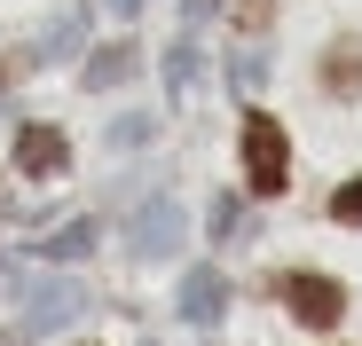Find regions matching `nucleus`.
Listing matches in <instances>:
<instances>
[{
  "mask_svg": "<svg viewBox=\"0 0 362 346\" xmlns=\"http://www.w3.org/2000/svg\"><path fill=\"white\" fill-rule=\"evenodd\" d=\"M134 71H142V47H134V40H110V47H95L87 64H79V87L103 95V87H127Z\"/></svg>",
  "mask_w": 362,
  "mask_h": 346,
  "instance_id": "obj_6",
  "label": "nucleus"
},
{
  "mask_svg": "<svg viewBox=\"0 0 362 346\" xmlns=\"http://www.w3.org/2000/svg\"><path fill=\"white\" fill-rule=\"evenodd\" d=\"M79 307H87V292H79V283H71V275H47L40 292H32V315H24V330H55V323H71Z\"/></svg>",
  "mask_w": 362,
  "mask_h": 346,
  "instance_id": "obj_7",
  "label": "nucleus"
},
{
  "mask_svg": "<svg viewBox=\"0 0 362 346\" xmlns=\"http://www.w3.org/2000/svg\"><path fill=\"white\" fill-rule=\"evenodd\" d=\"M323 87L331 95H362V40H339L323 55Z\"/></svg>",
  "mask_w": 362,
  "mask_h": 346,
  "instance_id": "obj_9",
  "label": "nucleus"
},
{
  "mask_svg": "<svg viewBox=\"0 0 362 346\" xmlns=\"http://www.w3.org/2000/svg\"><path fill=\"white\" fill-rule=\"evenodd\" d=\"M87 40V8H64V16H55L47 32H40V47H32V64H64V55Z\"/></svg>",
  "mask_w": 362,
  "mask_h": 346,
  "instance_id": "obj_8",
  "label": "nucleus"
},
{
  "mask_svg": "<svg viewBox=\"0 0 362 346\" xmlns=\"http://www.w3.org/2000/svg\"><path fill=\"white\" fill-rule=\"evenodd\" d=\"M228 315V275L221 268H189V275H181V323H221Z\"/></svg>",
  "mask_w": 362,
  "mask_h": 346,
  "instance_id": "obj_5",
  "label": "nucleus"
},
{
  "mask_svg": "<svg viewBox=\"0 0 362 346\" xmlns=\"http://www.w3.org/2000/svg\"><path fill=\"white\" fill-rule=\"evenodd\" d=\"M40 252H47V260H87V252H95V220H64Z\"/></svg>",
  "mask_w": 362,
  "mask_h": 346,
  "instance_id": "obj_11",
  "label": "nucleus"
},
{
  "mask_svg": "<svg viewBox=\"0 0 362 346\" xmlns=\"http://www.w3.org/2000/svg\"><path fill=\"white\" fill-rule=\"evenodd\" d=\"M268 292L291 307V323H308V330H339V315H346V283L323 275V268H284Z\"/></svg>",
  "mask_w": 362,
  "mask_h": 346,
  "instance_id": "obj_2",
  "label": "nucleus"
},
{
  "mask_svg": "<svg viewBox=\"0 0 362 346\" xmlns=\"http://www.w3.org/2000/svg\"><path fill=\"white\" fill-rule=\"evenodd\" d=\"M228 79H236V87H260V79H268V55H260V47H245V55L228 64Z\"/></svg>",
  "mask_w": 362,
  "mask_h": 346,
  "instance_id": "obj_14",
  "label": "nucleus"
},
{
  "mask_svg": "<svg viewBox=\"0 0 362 346\" xmlns=\"http://www.w3.org/2000/svg\"><path fill=\"white\" fill-rule=\"evenodd\" d=\"M236 157H245V189H252V197H284V189H291V134L268 119V110H245V126H236Z\"/></svg>",
  "mask_w": 362,
  "mask_h": 346,
  "instance_id": "obj_1",
  "label": "nucleus"
},
{
  "mask_svg": "<svg viewBox=\"0 0 362 346\" xmlns=\"http://www.w3.org/2000/svg\"><path fill=\"white\" fill-rule=\"evenodd\" d=\"M268 16H276V0H236V24H245V32H260Z\"/></svg>",
  "mask_w": 362,
  "mask_h": 346,
  "instance_id": "obj_15",
  "label": "nucleus"
},
{
  "mask_svg": "<svg viewBox=\"0 0 362 346\" xmlns=\"http://www.w3.org/2000/svg\"><path fill=\"white\" fill-rule=\"evenodd\" d=\"M181 237H189V213H181L173 197H150V205L134 213V260H173Z\"/></svg>",
  "mask_w": 362,
  "mask_h": 346,
  "instance_id": "obj_3",
  "label": "nucleus"
},
{
  "mask_svg": "<svg viewBox=\"0 0 362 346\" xmlns=\"http://www.w3.org/2000/svg\"><path fill=\"white\" fill-rule=\"evenodd\" d=\"M236 228H245V197H213V237L236 244Z\"/></svg>",
  "mask_w": 362,
  "mask_h": 346,
  "instance_id": "obj_13",
  "label": "nucleus"
},
{
  "mask_svg": "<svg viewBox=\"0 0 362 346\" xmlns=\"http://www.w3.org/2000/svg\"><path fill=\"white\" fill-rule=\"evenodd\" d=\"M110 142H118V150H134V142H150V119H118V126H110Z\"/></svg>",
  "mask_w": 362,
  "mask_h": 346,
  "instance_id": "obj_16",
  "label": "nucleus"
},
{
  "mask_svg": "<svg viewBox=\"0 0 362 346\" xmlns=\"http://www.w3.org/2000/svg\"><path fill=\"white\" fill-rule=\"evenodd\" d=\"M189 79H197V32H181V40L165 47V95L181 102V95H189Z\"/></svg>",
  "mask_w": 362,
  "mask_h": 346,
  "instance_id": "obj_10",
  "label": "nucleus"
},
{
  "mask_svg": "<svg viewBox=\"0 0 362 346\" xmlns=\"http://www.w3.org/2000/svg\"><path fill=\"white\" fill-rule=\"evenodd\" d=\"M110 8H118V16H142V0H110Z\"/></svg>",
  "mask_w": 362,
  "mask_h": 346,
  "instance_id": "obj_18",
  "label": "nucleus"
},
{
  "mask_svg": "<svg viewBox=\"0 0 362 346\" xmlns=\"http://www.w3.org/2000/svg\"><path fill=\"white\" fill-rule=\"evenodd\" d=\"M213 8H221V0H181V16H189V32H197V24H205Z\"/></svg>",
  "mask_w": 362,
  "mask_h": 346,
  "instance_id": "obj_17",
  "label": "nucleus"
},
{
  "mask_svg": "<svg viewBox=\"0 0 362 346\" xmlns=\"http://www.w3.org/2000/svg\"><path fill=\"white\" fill-rule=\"evenodd\" d=\"M16 173H32V181H55V173H71V142L64 126H16Z\"/></svg>",
  "mask_w": 362,
  "mask_h": 346,
  "instance_id": "obj_4",
  "label": "nucleus"
},
{
  "mask_svg": "<svg viewBox=\"0 0 362 346\" xmlns=\"http://www.w3.org/2000/svg\"><path fill=\"white\" fill-rule=\"evenodd\" d=\"M331 220L362 228V173H354V181H339V189H331Z\"/></svg>",
  "mask_w": 362,
  "mask_h": 346,
  "instance_id": "obj_12",
  "label": "nucleus"
}]
</instances>
